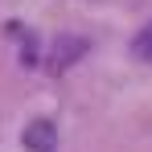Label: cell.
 <instances>
[{"mask_svg": "<svg viewBox=\"0 0 152 152\" xmlns=\"http://www.w3.org/2000/svg\"><path fill=\"white\" fill-rule=\"evenodd\" d=\"M21 144H25V152H58V127H53V119H33L21 132Z\"/></svg>", "mask_w": 152, "mask_h": 152, "instance_id": "6da1fadb", "label": "cell"}, {"mask_svg": "<svg viewBox=\"0 0 152 152\" xmlns=\"http://www.w3.org/2000/svg\"><path fill=\"white\" fill-rule=\"evenodd\" d=\"M86 50H91V41H86V37H70V33H62V37L53 41L50 70H53V74H62V70H66V66H74V62H78Z\"/></svg>", "mask_w": 152, "mask_h": 152, "instance_id": "7a4b0ae2", "label": "cell"}, {"mask_svg": "<svg viewBox=\"0 0 152 152\" xmlns=\"http://www.w3.org/2000/svg\"><path fill=\"white\" fill-rule=\"evenodd\" d=\"M132 50H136V58H140V62H152V25H144L140 33H136Z\"/></svg>", "mask_w": 152, "mask_h": 152, "instance_id": "3957f363", "label": "cell"}]
</instances>
